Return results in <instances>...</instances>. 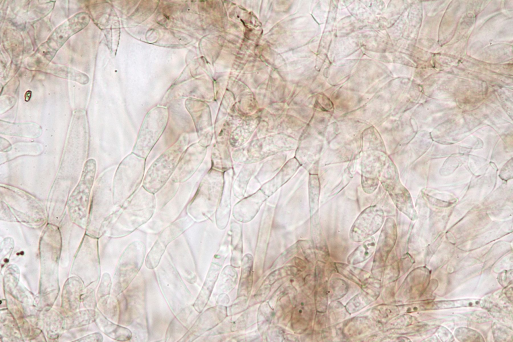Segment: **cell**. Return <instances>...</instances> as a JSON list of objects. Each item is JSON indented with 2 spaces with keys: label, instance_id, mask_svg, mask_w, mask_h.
Returning <instances> with one entry per match:
<instances>
[{
  "label": "cell",
  "instance_id": "obj_20",
  "mask_svg": "<svg viewBox=\"0 0 513 342\" xmlns=\"http://www.w3.org/2000/svg\"><path fill=\"white\" fill-rule=\"evenodd\" d=\"M32 92L31 91H28L25 94V100L28 101L31 97Z\"/></svg>",
  "mask_w": 513,
  "mask_h": 342
},
{
  "label": "cell",
  "instance_id": "obj_5",
  "mask_svg": "<svg viewBox=\"0 0 513 342\" xmlns=\"http://www.w3.org/2000/svg\"><path fill=\"white\" fill-rule=\"evenodd\" d=\"M146 246L142 241L129 244L121 255L114 279V292L119 295L132 283L145 259Z\"/></svg>",
  "mask_w": 513,
  "mask_h": 342
},
{
  "label": "cell",
  "instance_id": "obj_9",
  "mask_svg": "<svg viewBox=\"0 0 513 342\" xmlns=\"http://www.w3.org/2000/svg\"><path fill=\"white\" fill-rule=\"evenodd\" d=\"M383 210L377 206H370L364 210L358 217L350 230V238L360 242L376 233L382 225L384 220Z\"/></svg>",
  "mask_w": 513,
  "mask_h": 342
},
{
  "label": "cell",
  "instance_id": "obj_7",
  "mask_svg": "<svg viewBox=\"0 0 513 342\" xmlns=\"http://www.w3.org/2000/svg\"><path fill=\"white\" fill-rule=\"evenodd\" d=\"M193 221L188 216L174 221L162 230L146 256L147 268L154 269L158 266L169 244L189 228Z\"/></svg>",
  "mask_w": 513,
  "mask_h": 342
},
{
  "label": "cell",
  "instance_id": "obj_17",
  "mask_svg": "<svg viewBox=\"0 0 513 342\" xmlns=\"http://www.w3.org/2000/svg\"><path fill=\"white\" fill-rule=\"evenodd\" d=\"M347 283L342 279H332L328 286V295L331 301H336L344 296L348 291Z\"/></svg>",
  "mask_w": 513,
  "mask_h": 342
},
{
  "label": "cell",
  "instance_id": "obj_6",
  "mask_svg": "<svg viewBox=\"0 0 513 342\" xmlns=\"http://www.w3.org/2000/svg\"><path fill=\"white\" fill-rule=\"evenodd\" d=\"M159 272L162 290L172 312L177 315L187 307L191 295L177 271L170 266V271Z\"/></svg>",
  "mask_w": 513,
  "mask_h": 342
},
{
  "label": "cell",
  "instance_id": "obj_13",
  "mask_svg": "<svg viewBox=\"0 0 513 342\" xmlns=\"http://www.w3.org/2000/svg\"><path fill=\"white\" fill-rule=\"evenodd\" d=\"M335 265L338 273L360 286L370 277L368 272L350 264L336 263Z\"/></svg>",
  "mask_w": 513,
  "mask_h": 342
},
{
  "label": "cell",
  "instance_id": "obj_3",
  "mask_svg": "<svg viewBox=\"0 0 513 342\" xmlns=\"http://www.w3.org/2000/svg\"><path fill=\"white\" fill-rule=\"evenodd\" d=\"M146 159L131 152L120 162L112 183L114 205L121 207L140 188L145 174Z\"/></svg>",
  "mask_w": 513,
  "mask_h": 342
},
{
  "label": "cell",
  "instance_id": "obj_10",
  "mask_svg": "<svg viewBox=\"0 0 513 342\" xmlns=\"http://www.w3.org/2000/svg\"><path fill=\"white\" fill-rule=\"evenodd\" d=\"M205 153V147L198 142L189 145L183 152L170 180L178 184L188 180L197 170Z\"/></svg>",
  "mask_w": 513,
  "mask_h": 342
},
{
  "label": "cell",
  "instance_id": "obj_14",
  "mask_svg": "<svg viewBox=\"0 0 513 342\" xmlns=\"http://www.w3.org/2000/svg\"><path fill=\"white\" fill-rule=\"evenodd\" d=\"M374 300L371 295L362 290L347 302L345 308L349 314L354 313L362 309Z\"/></svg>",
  "mask_w": 513,
  "mask_h": 342
},
{
  "label": "cell",
  "instance_id": "obj_16",
  "mask_svg": "<svg viewBox=\"0 0 513 342\" xmlns=\"http://www.w3.org/2000/svg\"><path fill=\"white\" fill-rule=\"evenodd\" d=\"M373 322L370 319L365 317L354 318L348 322L344 327V332L350 336H356L360 333L368 331L372 327Z\"/></svg>",
  "mask_w": 513,
  "mask_h": 342
},
{
  "label": "cell",
  "instance_id": "obj_18",
  "mask_svg": "<svg viewBox=\"0 0 513 342\" xmlns=\"http://www.w3.org/2000/svg\"><path fill=\"white\" fill-rule=\"evenodd\" d=\"M328 296V285L325 282L319 287L315 294V307L319 313H324L327 311Z\"/></svg>",
  "mask_w": 513,
  "mask_h": 342
},
{
  "label": "cell",
  "instance_id": "obj_1",
  "mask_svg": "<svg viewBox=\"0 0 513 342\" xmlns=\"http://www.w3.org/2000/svg\"><path fill=\"white\" fill-rule=\"evenodd\" d=\"M156 206L155 194L141 186L121 207L113 227V235L121 237L130 234L152 217Z\"/></svg>",
  "mask_w": 513,
  "mask_h": 342
},
{
  "label": "cell",
  "instance_id": "obj_15",
  "mask_svg": "<svg viewBox=\"0 0 513 342\" xmlns=\"http://www.w3.org/2000/svg\"><path fill=\"white\" fill-rule=\"evenodd\" d=\"M396 307L388 304H381L374 307L371 312L372 317L380 323H387L397 313Z\"/></svg>",
  "mask_w": 513,
  "mask_h": 342
},
{
  "label": "cell",
  "instance_id": "obj_2",
  "mask_svg": "<svg viewBox=\"0 0 513 342\" xmlns=\"http://www.w3.org/2000/svg\"><path fill=\"white\" fill-rule=\"evenodd\" d=\"M189 143L188 133L181 134L151 163L145 174L142 186L154 194L159 192L170 180Z\"/></svg>",
  "mask_w": 513,
  "mask_h": 342
},
{
  "label": "cell",
  "instance_id": "obj_19",
  "mask_svg": "<svg viewBox=\"0 0 513 342\" xmlns=\"http://www.w3.org/2000/svg\"><path fill=\"white\" fill-rule=\"evenodd\" d=\"M329 311L330 317L334 320H339L346 317L345 311L347 310L342 304L336 302L330 305Z\"/></svg>",
  "mask_w": 513,
  "mask_h": 342
},
{
  "label": "cell",
  "instance_id": "obj_11",
  "mask_svg": "<svg viewBox=\"0 0 513 342\" xmlns=\"http://www.w3.org/2000/svg\"><path fill=\"white\" fill-rule=\"evenodd\" d=\"M390 223L387 219L380 234L374 258L372 273L374 278L379 280L382 277L384 265L395 241V229Z\"/></svg>",
  "mask_w": 513,
  "mask_h": 342
},
{
  "label": "cell",
  "instance_id": "obj_12",
  "mask_svg": "<svg viewBox=\"0 0 513 342\" xmlns=\"http://www.w3.org/2000/svg\"><path fill=\"white\" fill-rule=\"evenodd\" d=\"M375 245L374 238L370 237L349 255L347 258L348 263L351 265H354L367 260L374 253Z\"/></svg>",
  "mask_w": 513,
  "mask_h": 342
},
{
  "label": "cell",
  "instance_id": "obj_4",
  "mask_svg": "<svg viewBox=\"0 0 513 342\" xmlns=\"http://www.w3.org/2000/svg\"><path fill=\"white\" fill-rule=\"evenodd\" d=\"M167 109L157 107L145 116L140 126L132 152L146 159L166 128L168 122Z\"/></svg>",
  "mask_w": 513,
  "mask_h": 342
},
{
  "label": "cell",
  "instance_id": "obj_8",
  "mask_svg": "<svg viewBox=\"0 0 513 342\" xmlns=\"http://www.w3.org/2000/svg\"><path fill=\"white\" fill-rule=\"evenodd\" d=\"M143 284L142 281H136L121 293V324L130 325L142 316L145 300Z\"/></svg>",
  "mask_w": 513,
  "mask_h": 342
}]
</instances>
